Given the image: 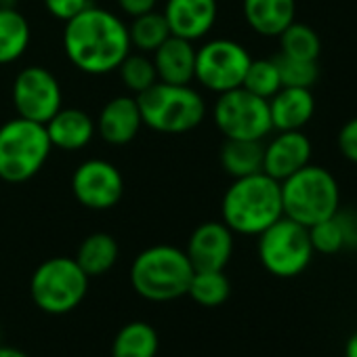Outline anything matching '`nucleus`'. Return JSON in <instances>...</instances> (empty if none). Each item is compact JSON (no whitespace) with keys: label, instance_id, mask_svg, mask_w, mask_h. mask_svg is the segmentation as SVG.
Masks as SVG:
<instances>
[{"label":"nucleus","instance_id":"nucleus-1","mask_svg":"<svg viewBox=\"0 0 357 357\" xmlns=\"http://www.w3.org/2000/svg\"><path fill=\"white\" fill-rule=\"evenodd\" d=\"M130 49L128 28L112 11L91 5L66 22L63 51L84 74L101 76L118 70Z\"/></svg>","mask_w":357,"mask_h":357},{"label":"nucleus","instance_id":"nucleus-2","mask_svg":"<svg viewBox=\"0 0 357 357\" xmlns=\"http://www.w3.org/2000/svg\"><path fill=\"white\" fill-rule=\"evenodd\" d=\"M221 217L234 234H263L284 217L280 181L265 172L234 178L221 202Z\"/></svg>","mask_w":357,"mask_h":357},{"label":"nucleus","instance_id":"nucleus-3","mask_svg":"<svg viewBox=\"0 0 357 357\" xmlns=\"http://www.w3.org/2000/svg\"><path fill=\"white\" fill-rule=\"evenodd\" d=\"M194 267L185 250L158 244L139 252L130 265L132 290L151 303H168L188 294Z\"/></svg>","mask_w":357,"mask_h":357},{"label":"nucleus","instance_id":"nucleus-4","mask_svg":"<svg viewBox=\"0 0 357 357\" xmlns=\"http://www.w3.org/2000/svg\"><path fill=\"white\" fill-rule=\"evenodd\" d=\"M284 217L311 227L338 213L340 190L334 174L317 164H307L280 183Z\"/></svg>","mask_w":357,"mask_h":357},{"label":"nucleus","instance_id":"nucleus-5","mask_svg":"<svg viewBox=\"0 0 357 357\" xmlns=\"http://www.w3.org/2000/svg\"><path fill=\"white\" fill-rule=\"evenodd\" d=\"M141 120L155 132L183 135L202 124L206 116V103L202 95L190 84L155 82L141 95H137Z\"/></svg>","mask_w":357,"mask_h":357},{"label":"nucleus","instance_id":"nucleus-6","mask_svg":"<svg viewBox=\"0 0 357 357\" xmlns=\"http://www.w3.org/2000/svg\"><path fill=\"white\" fill-rule=\"evenodd\" d=\"M53 145L40 122L13 118L0 126V178L7 183H26L49 160Z\"/></svg>","mask_w":357,"mask_h":357},{"label":"nucleus","instance_id":"nucleus-7","mask_svg":"<svg viewBox=\"0 0 357 357\" xmlns=\"http://www.w3.org/2000/svg\"><path fill=\"white\" fill-rule=\"evenodd\" d=\"M89 292V275L76 259L53 257L36 267L30 280V296L34 305L49 315L74 311Z\"/></svg>","mask_w":357,"mask_h":357},{"label":"nucleus","instance_id":"nucleus-8","mask_svg":"<svg viewBox=\"0 0 357 357\" xmlns=\"http://www.w3.org/2000/svg\"><path fill=\"white\" fill-rule=\"evenodd\" d=\"M313 255L309 229L288 217L278 219L259 234L261 265L275 278L301 275L309 267Z\"/></svg>","mask_w":357,"mask_h":357},{"label":"nucleus","instance_id":"nucleus-9","mask_svg":"<svg viewBox=\"0 0 357 357\" xmlns=\"http://www.w3.org/2000/svg\"><path fill=\"white\" fill-rule=\"evenodd\" d=\"M213 118L225 139L263 141L273 130L267 99H261L242 86L219 95Z\"/></svg>","mask_w":357,"mask_h":357},{"label":"nucleus","instance_id":"nucleus-10","mask_svg":"<svg viewBox=\"0 0 357 357\" xmlns=\"http://www.w3.org/2000/svg\"><path fill=\"white\" fill-rule=\"evenodd\" d=\"M250 53L236 40L217 38L196 51V80L213 91L227 93L242 86L250 66Z\"/></svg>","mask_w":357,"mask_h":357},{"label":"nucleus","instance_id":"nucleus-11","mask_svg":"<svg viewBox=\"0 0 357 357\" xmlns=\"http://www.w3.org/2000/svg\"><path fill=\"white\" fill-rule=\"evenodd\" d=\"M63 103L59 80L43 66L22 70L13 82V105L20 118L47 124Z\"/></svg>","mask_w":357,"mask_h":357},{"label":"nucleus","instance_id":"nucleus-12","mask_svg":"<svg viewBox=\"0 0 357 357\" xmlns=\"http://www.w3.org/2000/svg\"><path fill=\"white\" fill-rule=\"evenodd\" d=\"M72 192L84 208L109 211L122 200L124 178L112 162L86 160L72 174Z\"/></svg>","mask_w":357,"mask_h":357},{"label":"nucleus","instance_id":"nucleus-13","mask_svg":"<svg viewBox=\"0 0 357 357\" xmlns=\"http://www.w3.org/2000/svg\"><path fill=\"white\" fill-rule=\"evenodd\" d=\"M185 255L194 271H223L234 255V231L223 221H206L190 236Z\"/></svg>","mask_w":357,"mask_h":357},{"label":"nucleus","instance_id":"nucleus-14","mask_svg":"<svg viewBox=\"0 0 357 357\" xmlns=\"http://www.w3.org/2000/svg\"><path fill=\"white\" fill-rule=\"evenodd\" d=\"M311 141L303 130H278L265 145L263 172L282 183L284 178L311 164Z\"/></svg>","mask_w":357,"mask_h":357},{"label":"nucleus","instance_id":"nucleus-15","mask_svg":"<svg viewBox=\"0 0 357 357\" xmlns=\"http://www.w3.org/2000/svg\"><path fill=\"white\" fill-rule=\"evenodd\" d=\"M162 15L172 36L194 43L213 30L219 5L217 0H166Z\"/></svg>","mask_w":357,"mask_h":357},{"label":"nucleus","instance_id":"nucleus-16","mask_svg":"<svg viewBox=\"0 0 357 357\" xmlns=\"http://www.w3.org/2000/svg\"><path fill=\"white\" fill-rule=\"evenodd\" d=\"M95 126H97V132L103 137V141L109 145L130 143L143 126L137 97L122 95V97L109 99L103 105Z\"/></svg>","mask_w":357,"mask_h":357},{"label":"nucleus","instance_id":"nucleus-17","mask_svg":"<svg viewBox=\"0 0 357 357\" xmlns=\"http://www.w3.org/2000/svg\"><path fill=\"white\" fill-rule=\"evenodd\" d=\"M153 68L160 82L190 84L196 78V49L190 40L168 36L153 51Z\"/></svg>","mask_w":357,"mask_h":357},{"label":"nucleus","instance_id":"nucleus-18","mask_svg":"<svg viewBox=\"0 0 357 357\" xmlns=\"http://www.w3.org/2000/svg\"><path fill=\"white\" fill-rule=\"evenodd\" d=\"M267 103L273 130H303L315 114L311 89L282 86Z\"/></svg>","mask_w":357,"mask_h":357},{"label":"nucleus","instance_id":"nucleus-19","mask_svg":"<svg viewBox=\"0 0 357 357\" xmlns=\"http://www.w3.org/2000/svg\"><path fill=\"white\" fill-rule=\"evenodd\" d=\"M45 128H47L51 145L63 151H78L86 147L97 132L95 120L86 112L76 109V107H68V109L61 107L45 124Z\"/></svg>","mask_w":357,"mask_h":357},{"label":"nucleus","instance_id":"nucleus-20","mask_svg":"<svg viewBox=\"0 0 357 357\" xmlns=\"http://www.w3.org/2000/svg\"><path fill=\"white\" fill-rule=\"evenodd\" d=\"M246 24L261 36H280L296 20V0H244Z\"/></svg>","mask_w":357,"mask_h":357},{"label":"nucleus","instance_id":"nucleus-21","mask_svg":"<svg viewBox=\"0 0 357 357\" xmlns=\"http://www.w3.org/2000/svg\"><path fill=\"white\" fill-rule=\"evenodd\" d=\"M118 257H120V246L116 238L109 234L97 231L82 240L76 252V263L89 278H95V275L107 273L116 265Z\"/></svg>","mask_w":357,"mask_h":357},{"label":"nucleus","instance_id":"nucleus-22","mask_svg":"<svg viewBox=\"0 0 357 357\" xmlns=\"http://www.w3.org/2000/svg\"><path fill=\"white\" fill-rule=\"evenodd\" d=\"M263 141H246V139H225L221 147V166L223 170L234 176H248L263 172Z\"/></svg>","mask_w":357,"mask_h":357},{"label":"nucleus","instance_id":"nucleus-23","mask_svg":"<svg viewBox=\"0 0 357 357\" xmlns=\"http://www.w3.org/2000/svg\"><path fill=\"white\" fill-rule=\"evenodd\" d=\"M158 332L147 321H130L118 330L112 342V357H155Z\"/></svg>","mask_w":357,"mask_h":357},{"label":"nucleus","instance_id":"nucleus-24","mask_svg":"<svg viewBox=\"0 0 357 357\" xmlns=\"http://www.w3.org/2000/svg\"><path fill=\"white\" fill-rule=\"evenodd\" d=\"M30 45V24L13 7H0V66L17 61Z\"/></svg>","mask_w":357,"mask_h":357},{"label":"nucleus","instance_id":"nucleus-25","mask_svg":"<svg viewBox=\"0 0 357 357\" xmlns=\"http://www.w3.org/2000/svg\"><path fill=\"white\" fill-rule=\"evenodd\" d=\"M278 38H280V53L282 55L294 57V59H307V61L319 59L321 40L311 26L294 20Z\"/></svg>","mask_w":357,"mask_h":357},{"label":"nucleus","instance_id":"nucleus-26","mask_svg":"<svg viewBox=\"0 0 357 357\" xmlns=\"http://www.w3.org/2000/svg\"><path fill=\"white\" fill-rule=\"evenodd\" d=\"M231 294V284L223 271H194L188 296L202 307H219Z\"/></svg>","mask_w":357,"mask_h":357},{"label":"nucleus","instance_id":"nucleus-27","mask_svg":"<svg viewBox=\"0 0 357 357\" xmlns=\"http://www.w3.org/2000/svg\"><path fill=\"white\" fill-rule=\"evenodd\" d=\"M168 36H170L168 24L164 15L155 11L132 17V24L128 28L130 47L139 49L141 53H153Z\"/></svg>","mask_w":357,"mask_h":357},{"label":"nucleus","instance_id":"nucleus-28","mask_svg":"<svg viewBox=\"0 0 357 357\" xmlns=\"http://www.w3.org/2000/svg\"><path fill=\"white\" fill-rule=\"evenodd\" d=\"M242 89H246L248 93L269 101L282 89V80H280L275 59L273 57L271 59H252L248 70H246Z\"/></svg>","mask_w":357,"mask_h":357},{"label":"nucleus","instance_id":"nucleus-29","mask_svg":"<svg viewBox=\"0 0 357 357\" xmlns=\"http://www.w3.org/2000/svg\"><path fill=\"white\" fill-rule=\"evenodd\" d=\"M118 70H120V78H122L124 86L135 95H141L143 91H147L149 86H153L158 82L153 61L141 53H137V55L128 53L124 57V61L118 66Z\"/></svg>","mask_w":357,"mask_h":357},{"label":"nucleus","instance_id":"nucleus-30","mask_svg":"<svg viewBox=\"0 0 357 357\" xmlns=\"http://www.w3.org/2000/svg\"><path fill=\"white\" fill-rule=\"evenodd\" d=\"M275 66L280 72L282 86H298V89H313V84L319 80V66L317 61L307 59H294L278 53Z\"/></svg>","mask_w":357,"mask_h":357},{"label":"nucleus","instance_id":"nucleus-31","mask_svg":"<svg viewBox=\"0 0 357 357\" xmlns=\"http://www.w3.org/2000/svg\"><path fill=\"white\" fill-rule=\"evenodd\" d=\"M309 240H311L313 252H319V255H336L338 250H342L347 244H344L342 225L338 221V213L326 221L311 225L309 227Z\"/></svg>","mask_w":357,"mask_h":357},{"label":"nucleus","instance_id":"nucleus-32","mask_svg":"<svg viewBox=\"0 0 357 357\" xmlns=\"http://www.w3.org/2000/svg\"><path fill=\"white\" fill-rule=\"evenodd\" d=\"M336 145H338V151L342 153L344 160L357 164V116L347 120L340 126L338 137H336Z\"/></svg>","mask_w":357,"mask_h":357},{"label":"nucleus","instance_id":"nucleus-33","mask_svg":"<svg viewBox=\"0 0 357 357\" xmlns=\"http://www.w3.org/2000/svg\"><path fill=\"white\" fill-rule=\"evenodd\" d=\"M45 7L53 17L61 22H70L86 7H91V0H45Z\"/></svg>","mask_w":357,"mask_h":357},{"label":"nucleus","instance_id":"nucleus-34","mask_svg":"<svg viewBox=\"0 0 357 357\" xmlns=\"http://www.w3.org/2000/svg\"><path fill=\"white\" fill-rule=\"evenodd\" d=\"M118 5L128 17H139L155 9V0H118Z\"/></svg>","mask_w":357,"mask_h":357},{"label":"nucleus","instance_id":"nucleus-35","mask_svg":"<svg viewBox=\"0 0 357 357\" xmlns=\"http://www.w3.org/2000/svg\"><path fill=\"white\" fill-rule=\"evenodd\" d=\"M344 357H357V332H353L344 344Z\"/></svg>","mask_w":357,"mask_h":357},{"label":"nucleus","instance_id":"nucleus-36","mask_svg":"<svg viewBox=\"0 0 357 357\" xmlns=\"http://www.w3.org/2000/svg\"><path fill=\"white\" fill-rule=\"evenodd\" d=\"M0 357H30L28 353L15 349V347H5V344H0Z\"/></svg>","mask_w":357,"mask_h":357}]
</instances>
